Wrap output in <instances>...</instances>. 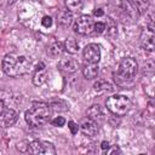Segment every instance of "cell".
Returning a JSON list of instances; mask_svg holds the SVG:
<instances>
[{"label":"cell","instance_id":"cell-31","mask_svg":"<svg viewBox=\"0 0 155 155\" xmlns=\"http://www.w3.org/2000/svg\"><path fill=\"white\" fill-rule=\"evenodd\" d=\"M16 0H1V4L2 5H12Z\"/></svg>","mask_w":155,"mask_h":155},{"label":"cell","instance_id":"cell-1","mask_svg":"<svg viewBox=\"0 0 155 155\" xmlns=\"http://www.w3.org/2000/svg\"><path fill=\"white\" fill-rule=\"evenodd\" d=\"M2 70L6 75L16 78L29 73L31 68V59L16 53H8L2 59Z\"/></svg>","mask_w":155,"mask_h":155},{"label":"cell","instance_id":"cell-30","mask_svg":"<svg viewBox=\"0 0 155 155\" xmlns=\"http://www.w3.org/2000/svg\"><path fill=\"white\" fill-rule=\"evenodd\" d=\"M109 147H110V145H109V143H108L107 140H103L102 144H101V148H102L103 151H107V150L109 149Z\"/></svg>","mask_w":155,"mask_h":155},{"label":"cell","instance_id":"cell-5","mask_svg":"<svg viewBox=\"0 0 155 155\" xmlns=\"http://www.w3.org/2000/svg\"><path fill=\"white\" fill-rule=\"evenodd\" d=\"M93 28H94V22L87 15H81L80 17H78V19H75L73 25L74 31L80 35H90L93 31Z\"/></svg>","mask_w":155,"mask_h":155},{"label":"cell","instance_id":"cell-21","mask_svg":"<svg viewBox=\"0 0 155 155\" xmlns=\"http://www.w3.org/2000/svg\"><path fill=\"white\" fill-rule=\"evenodd\" d=\"M50 107H51V109L52 110H58V111H62V110H64L63 108H61V107H65V108H69L68 107V104L65 103V102H63V101H54V102H52L51 104H50Z\"/></svg>","mask_w":155,"mask_h":155},{"label":"cell","instance_id":"cell-4","mask_svg":"<svg viewBox=\"0 0 155 155\" xmlns=\"http://www.w3.org/2000/svg\"><path fill=\"white\" fill-rule=\"evenodd\" d=\"M105 107L114 115L122 116L131 109V99L124 94H114L107 98Z\"/></svg>","mask_w":155,"mask_h":155},{"label":"cell","instance_id":"cell-17","mask_svg":"<svg viewBox=\"0 0 155 155\" xmlns=\"http://www.w3.org/2000/svg\"><path fill=\"white\" fill-rule=\"evenodd\" d=\"M93 90H94V92H97V93H108V92H113V91H114V87H113V85H111L109 81L98 80V81L94 82Z\"/></svg>","mask_w":155,"mask_h":155},{"label":"cell","instance_id":"cell-25","mask_svg":"<svg viewBox=\"0 0 155 155\" xmlns=\"http://www.w3.org/2000/svg\"><path fill=\"white\" fill-rule=\"evenodd\" d=\"M64 124H65V119L63 116H56L52 120V125L56 127H62V126H64Z\"/></svg>","mask_w":155,"mask_h":155},{"label":"cell","instance_id":"cell-20","mask_svg":"<svg viewBox=\"0 0 155 155\" xmlns=\"http://www.w3.org/2000/svg\"><path fill=\"white\" fill-rule=\"evenodd\" d=\"M65 6L68 10H70L71 12L75 11H80L84 6V0H64Z\"/></svg>","mask_w":155,"mask_h":155},{"label":"cell","instance_id":"cell-9","mask_svg":"<svg viewBox=\"0 0 155 155\" xmlns=\"http://www.w3.org/2000/svg\"><path fill=\"white\" fill-rule=\"evenodd\" d=\"M84 59L87 63H98L101 61V47L97 44H88L82 51Z\"/></svg>","mask_w":155,"mask_h":155},{"label":"cell","instance_id":"cell-19","mask_svg":"<svg viewBox=\"0 0 155 155\" xmlns=\"http://www.w3.org/2000/svg\"><path fill=\"white\" fill-rule=\"evenodd\" d=\"M64 48L68 53H71V54H75L79 52L80 47H79V42L75 40V39H67L64 41Z\"/></svg>","mask_w":155,"mask_h":155},{"label":"cell","instance_id":"cell-27","mask_svg":"<svg viewBox=\"0 0 155 155\" xmlns=\"http://www.w3.org/2000/svg\"><path fill=\"white\" fill-rule=\"evenodd\" d=\"M41 23H42V25H44V27L48 28V27H51V25H52V18H51L50 16H45V17L42 18Z\"/></svg>","mask_w":155,"mask_h":155},{"label":"cell","instance_id":"cell-11","mask_svg":"<svg viewBox=\"0 0 155 155\" xmlns=\"http://www.w3.org/2000/svg\"><path fill=\"white\" fill-rule=\"evenodd\" d=\"M58 68L65 74H73L79 69V62L74 58H63L59 61Z\"/></svg>","mask_w":155,"mask_h":155},{"label":"cell","instance_id":"cell-28","mask_svg":"<svg viewBox=\"0 0 155 155\" xmlns=\"http://www.w3.org/2000/svg\"><path fill=\"white\" fill-rule=\"evenodd\" d=\"M105 153H107V154H115V153H121V150L119 149V147H117V145H114L113 148H110V147H109V149H108Z\"/></svg>","mask_w":155,"mask_h":155},{"label":"cell","instance_id":"cell-18","mask_svg":"<svg viewBox=\"0 0 155 155\" xmlns=\"http://www.w3.org/2000/svg\"><path fill=\"white\" fill-rule=\"evenodd\" d=\"M131 4L138 15H144L149 7V0H131Z\"/></svg>","mask_w":155,"mask_h":155},{"label":"cell","instance_id":"cell-13","mask_svg":"<svg viewBox=\"0 0 155 155\" xmlns=\"http://www.w3.org/2000/svg\"><path fill=\"white\" fill-rule=\"evenodd\" d=\"M87 116L92 120H94L96 122H103L104 119H105V114H104V110L103 108L99 105V104H93L92 107L88 108L87 110Z\"/></svg>","mask_w":155,"mask_h":155},{"label":"cell","instance_id":"cell-10","mask_svg":"<svg viewBox=\"0 0 155 155\" xmlns=\"http://www.w3.org/2000/svg\"><path fill=\"white\" fill-rule=\"evenodd\" d=\"M80 128L82 131V133L85 136H88V137H93L97 134L99 127H98V122H96L94 120L90 119L88 116L82 119L81 124H80Z\"/></svg>","mask_w":155,"mask_h":155},{"label":"cell","instance_id":"cell-6","mask_svg":"<svg viewBox=\"0 0 155 155\" xmlns=\"http://www.w3.org/2000/svg\"><path fill=\"white\" fill-rule=\"evenodd\" d=\"M29 153L34 155H56V148L50 142L33 140L29 145Z\"/></svg>","mask_w":155,"mask_h":155},{"label":"cell","instance_id":"cell-15","mask_svg":"<svg viewBox=\"0 0 155 155\" xmlns=\"http://www.w3.org/2000/svg\"><path fill=\"white\" fill-rule=\"evenodd\" d=\"M64 42H61V41H54L52 44H50L47 46V54L51 57V58H57L59 56H62L63 51H64Z\"/></svg>","mask_w":155,"mask_h":155},{"label":"cell","instance_id":"cell-22","mask_svg":"<svg viewBox=\"0 0 155 155\" xmlns=\"http://www.w3.org/2000/svg\"><path fill=\"white\" fill-rule=\"evenodd\" d=\"M29 145H30V143L28 140H22L19 143H17L16 148L19 153H29Z\"/></svg>","mask_w":155,"mask_h":155},{"label":"cell","instance_id":"cell-16","mask_svg":"<svg viewBox=\"0 0 155 155\" xmlns=\"http://www.w3.org/2000/svg\"><path fill=\"white\" fill-rule=\"evenodd\" d=\"M99 73V67H98V63H87L84 68H82V74L86 79H94L97 78Z\"/></svg>","mask_w":155,"mask_h":155},{"label":"cell","instance_id":"cell-23","mask_svg":"<svg viewBox=\"0 0 155 155\" xmlns=\"http://www.w3.org/2000/svg\"><path fill=\"white\" fill-rule=\"evenodd\" d=\"M105 29H107L105 23H103V22H97V23H94L93 31H96L97 34H102V33H104V31H105Z\"/></svg>","mask_w":155,"mask_h":155},{"label":"cell","instance_id":"cell-29","mask_svg":"<svg viewBox=\"0 0 155 155\" xmlns=\"http://www.w3.org/2000/svg\"><path fill=\"white\" fill-rule=\"evenodd\" d=\"M93 15H94L96 17H102V16L104 15V11H103L102 8H96V10L93 11Z\"/></svg>","mask_w":155,"mask_h":155},{"label":"cell","instance_id":"cell-24","mask_svg":"<svg viewBox=\"0 0 155 155\" xmlns=\"http://www.w3.org/2000/svg\"><path fill=\"white\" fill-rule=\"evenodd\" d=\"M143 70H144V73H147V74L155 73V63L151 62V61L144 63V69H143Z\"/></svg>","mask_w":155,"mask_h":155},{"label":"cell","instance_id":"cell-8","mask_svg":"<svg viewBox=\"0 0 155 155\" xmlns=\"http://www.w3.org/2000/svg\"><path fill=\"white\" fill-rule=\"evenodd\" d=\"M18 119V114L12 108H7L5 105V102L1 99V115H0V122L2 127H10L16 124Z\"/></svg>","mask_w":155,"mask_h":155},{"label":"cell","instance_id":"cell-14","mask_svg":"<svg viewBox=\"0 0 155 155\" xmlns=\"http://www.w3.org/2000/svg\"><path fill=\"white\" fill-rule=\"evenodd\" d=\"M57 23L63 28H68L73 23V12L68 8L61 10L57 15Z\"/></svg>","mask_w":155,"mask_h":155},{"label":"cell","instance_id":"cell-3","mask_svg":"<svg viewBox=\"0 0 155 155\" xmlns=\"http://www.w3.org/2000/svg\"><path fill=\"white\" fill-rule=\"evenodd\" d=\"M137 70H138V64L133 57L122 58L121 62L119 63V67L115 74V80L119 84L131 82L136 76Z\"/></svg>","mask_w":155,"mask_h":155},{"label":"cell","instance_id":"cell-12","mask_svg":"<svg viewBox=\"0 0 155 155\" xmlns=\"http://www.w3.org/2000/svg\"><path fill=\"white\" fill-rule=\"evenodd\" d=\"M47 80V70H46V67L42 62L38 63L36 68H35V73H34V76H33V84L35 86H41L46 82Z\"/></svg>","mask_w":155,"mask_h":155},{"label":"cell","instance_id":"cell-2","mask_svg":"<svg viewBox=\"0 0 155 155\" xmlns=\"http://www.w3.org/2000/svg\"><path fill=\"white\" fill-rule=\"evenodd\" d=\"M51 107L44 102H35L25 111L24 119L27 124L31 127H40L50 121L51 117Z\"/></svg>","mask_w":155,"mask_h":155},{"label":"cell","instance_id":"cell-26","mask_svg":"<svg viewBox=\"0 0 155 155\" xmlns=\"http://www.w3.org/2000/svg\"><path fill=\"white\" fill-rule=\"evenodd\" d=\"M68 127H69L71 134H76L78 131H79V126H78V124L74 122V121H69V122H68Z\"/></svg>","mask_w":155,"mask_h":155},{"label":"cell","instance_id":"cell-7","mask_svg":"<svg viewBox=\"0 0 155 155\" xmlns=\"http://www.w3.org/2000/svg\"><path fill=\"white\" fill-rule=\"evenodd\" d=\"M139 41H140V46L144 51H147V52L155 51V31L151 28L147 27V28L142 29Z\"/></svg>","mask_w":155,"mask_h":155}]
</instances>
